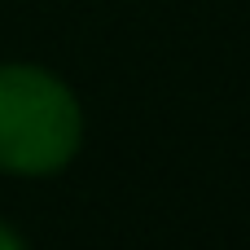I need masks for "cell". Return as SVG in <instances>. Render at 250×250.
Masks as SVG:
<instances>
[{"label": "cell", "instance_id": "obj_2", "mask_svg": "<svg viewBox=\"0 0 250 250\" xmlns=\"http://www.w3.org/2000/svg\"><path fill=\"white\" fill-rule=\"evenodd\" d=\"M22 246H26V237H22V233H13V229L0 220V250H22Z\"/></svg>", "mask_w": 250, "mask_h": 250}, {"label": "cell", "instance_id": "obj_1", "mask_svg": "<svg viewBox=\"0 0 250 250\" xmlns=\"http://www.w3.org/2000/svg\"><path fill=\"white\" fill-rule=\"evenodd\" d=\"M83 141L79 97L44 66L4 62L0 66V171L9 176H53Z\"/></svg>", "mask_w": 250, "mask_h": 250}]
</instances>
